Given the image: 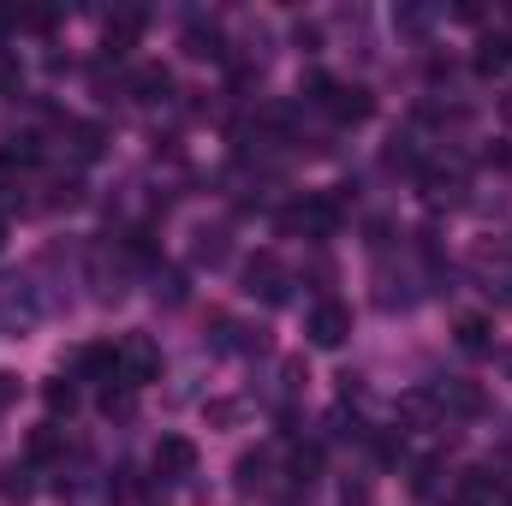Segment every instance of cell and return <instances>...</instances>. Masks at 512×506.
Instances as JSON below:
<instances>
[{
    "mask_svg": "<svg viewBox=\"0 0 512 506\" xmlns=\"http://www.w3.org/2000/svg\"><path fill=\"white\" fill-rule=\"evenodd\" d=\"M328 114L334 120H346V126H358V120H370L376 114V102H370V90H358V84H328Z\"/></svg>",
    "mask_w": 512,
    "mask_h": 506,
    "instance_id": "cell-5",
    "label": "cell"
},
{
    "mask_svg": "<svg viewBox=\"0 0 512 506\" xmlns=\"http://www.w3.org/2000/svg\"><path fill=\"white\" fill-rule=\"evenodd\" d=\"M286 227L304 233V239H328L340 227V203L334 197H304L298 209H286Z\"/></svg>",
    "mask_w": 512,
    "mask_h": 506,
    "instance_id": "cell-3",
    "label": "cell"
},
{
    "mask_svg": "<svg viewBox=\"0 0 512 506\" xmlns=\"http://www.w3.org/2000/svg\"><path fill=\"white\" fill-rule=\"evenodd\" d=\"M60 441H66V435H60L54 423H42V429L30 435V453H36V459H48V453H60Z\"/></svg>",
    "mask_w": 512,
    "mask_h": 506,
    "instance_id": "cell-19",
    "label": "cell"
},
{
    "mask_svg": "<svg viewBox=\"0 0 512 506\" xmlns=\"http://www.w3.org/2000/svg\"><path fill=\"white\" fill-rule=\"evenodd\" d=\"M48 411H66L72 417L78 411V387L72 381H48Z\"/></svg>",
    "mask_w": 512,
    "mask_h": 506,
    "instance_id": "cell-17",
    "label": "cell"
},
{
    "mask_svg": "<svg viewBox=\"0 0 512 506\" xmlns=\"http://www.w3.org/2000/svg\"><path fill=\"white\" fill-rule=\"evenodd\" d=\"M185 54L191 60H221V30L215 24H191L185 30Z\"/></svg>",
    "mask_w": 512,
    "mask_h": 506,
    "instance_id": "cell-9",
    "label": "cell"
},
{
    "mask_svg": "<svg viewBox=\"0 0 512 506\" xmlns=\"http://www.w3.org/2000/svg\"><path fill=\"white\" fill-rule=\"evenodd\" d=\"M0 245H6V215H0Z\"/></svg>",
    "mask_w": 512,
    "mask_h": 506,
    "instance_id": "cell-28",
    "label": "cell"
},
{
    "mask_svg": "<svg viewBox=\"0 0 512 506\" xmlns=\"http://www.w3.org/2000/svg\"><path fill=\"white\" fill-rule=\"evenodd\" d=\"M304 334H310V346L334 352V346H346V334H352V310H346V304H334V298H322V304L310 310Z\"/></svg>",
    "mask_w": 512,
    "mask_h": 506,
    "instance_id": "cell-2",
    "label": "cell"
},
{
    "mask_svg": "<svg viewBox=\"0 0 512 506\" xmlns=\"http://www.w3.org/2000/svg\"><path fill=\"white\" fill-rule=\"evenodd\" d=\"M102 411H108V417H131V393L126 387H120V393L108 387V393H102Z\"/></svg>",
    "mask_w": 512,
    "mask_h": 506,
    "instance_id": "cell-25",
    "label": "cell"
},
{
    "mask_svg": "<svg viewBox=\"0 0 512 506\" xmlns=\"http://www.w3.org/2000/svg\"><path fill=\"white\" fill-rule=\"evenodd\" d=\"M30 489H36L30 471H6V477H0V495H6V501H30Z\"/></svg>",
    "mask_w": 512,
    "mask_h": 506,
    "instance_id": "cell-22",
    "label": "cell"
},
{
    "mask_svg": "<svg viewBox=\"0 0 512 506\" xmlns=\"http://www.w3.org/2000/svg\"><path fill=\"white\" fill-rule=\"evenodd\" d=\"M191 471H197V441L161 435V447H155V477H191Z\"/></svg>",
    "mask_w": 512,
    "mask_h": 506,
    "instance_id": "cell-6",
    "label": "cell"
},
{
    "mask_svg": "<svg viewBox=\"0 0 512 506\" xmlns=\"http://www.w3.org/2000/svg\"><path fill=\"white\" fill-rule=\"evenodd\" d=\"M268 471H274V459H268V453L239 459V489H245V495H251V489H268Z\"/></svg>",
    "mask_w": 512,
    "mask_h": 506,
    "instance_id": "cell-13",
    "label": "cell"
},
{
    "mask_svg": "<svg viewBox=\"0 0 512 506\" xmlns=\"http://www.w3.org/2000/svg\"><path fill=\"white\" fill-rule=\"evenodd\" d=\"M489 495H501V483H495L489 471H471V477H465V501H471V506H489Z\"/></svg>",
    "mask_w": 512,
    "mask_h": 506,
    "instance_id": "cell-16",
    "label": "cell"
},
{
    "mask_svg": "<svg viewBox=\"0 0 512 506\" xmlns=\"http://www.w3.org/2000/svg\"><path fill=\"white\" fill-rule=\"evenodd\" d=\"M227 256V233H203L197 239V262H221Z\"/></svg>",
    "mask_w": 512,
    "mask_h": 506,
    "instance_id": "cell-23",
    "label": "cell"
},
{
    "mask_svg": "<svg viewBox=\"0 0 512 506\" xmlns=\"http://www.w3.org/2000/svg\"><path fill=\"white\" fill-rule=\"evenodd\" d=\"M459 346L465 352H483L489 346V322L483 316H459Z\"/></svg>",
    "mask_w": 512,
    "mask_h": 506,
    "instance_id": "cell-15",
    "label": "cell"
},
{
    "mask_svg": "<svg viewBox=\"0 0 512 506\" xmlns=\"http://www.w3.org/2000/svg\"><path fill=\"white\" fill-rule=\"evenodd\" d=\"M12 405H18V376L0 370V411H12Z\"/></svg>",
    "mask_w": 512,
    "mask_h": 506,
    "instance_id": "cell-26",
    "label": "cell"
},
{
    "mask_svg": "<svg viewBox=\"0 0 512 506\" xmlns=\"http://www.w3.org/2000/svg\"><path fill=\"white\" fill-rule=\"evenodd\" d=\"M66 143L78 161H96L102 155V126H84V120H66Z\"/></svg>",
    "mask_w": 512,
    "mask_h": 506,
    "instance_id": "cell-11",
    "label": "cell"
},
{
    "mask_svg": "<svg viewBox=\"0 0 512 506\" xmlns=\"http://www.w3.org/2000/svg\"><path fill=\"white\" fill-rule=\"evenodd\" d=\"M137 30H143V12H120V18H108V54H126L131 42H137Z\"/></svg>",
    "mask_w": 512,
    "mask_h": 506,
    "instance_id": "cell-12",
    "label": "cell"
},
{
    "mask_svg": "<svg viewBox=\"0 0 512 506\" xmlns=\"http://www.w3.org/2000/svg\"><path fill=\"white\" fill-rule=\"evenodd\" d=\"M316 471H322V453H316V447H298V459H292V477H298V483H316Z\"/></svg>",
    "mask_w": 512,
    "mask_h": 506,
    "instance_id": "cell-20",
    "label": "cell"
},
{
    "mask_svg": "<svg viewBox=\"0 0 512 506\" xmlns=\"http://www.w3.org/2000/svg\"><path fill=\"white\" fill-rule=\"evenodd\" d=\"M245 292H251V298H262V304H286V292H292V286H286V268H280V256H251V262H245Z\"/></svg>",
    "mask_w": 512,
    "mask_h": 506,
    "instance_id": "cell-4",
    "label": "cell"
},
{
    "mask_svg": "<svg viewBox=\"0 0 512 506\" xmlns=\"http://www.w3.org/2000/svg\"><path fill=\"white\" fill-rule=\"evenodd\" d=\"M155 298H161V304H179V298H185V280H179L173 268H161V274H155Z\"/></svg>",
    "mask_w": 512,
    "mask_h": 506,
    "instance_id": "cell-18",
    "label": "cell"
},
{
    "mask_svg": "<svg viewBox=\"0 0 512 506\" xmlns=\"http://www.w3.org/2000/svg\"><path fill=\"white\" fill-rule=\"evenodd\" d=\"M411 489H417V495H435V489H441V459H423L417 477H411Z\"/></svg>",
    "mask_w": 512,
    "mask_h": 506,
    "instance_id": "cell-21",
    "label": "cell"
},
{
    "mask_svg": "<svg viewBox=\"0 0 512 506\" xmlns=\"http://www.w3.org/2000/svg\"><path fill=\"white\" fill-rule=\"evenodd\" d=\"M6 24H18V18H12V12H0V30H6Z\"/></svg>",
    "mask_w": 512,
    "mask_h": 506,
    "instance_id": "cell-27",
    "label": "cell"
},
{
    "mask_svg": "<svg viewBox=\"0 0 512 506\" xmlns=\"http://www.w3.org/2000/svg\"><path fill=\"white\" fill-rule=\"evenodd\" d=\"M161 376V346L149 340V334H126L120 340V387H143V381Z\"/></svg>",
    "mask_w": 512,
    "mask_h": 506,
    "instance_id": "cell-1",
    "label": "cell"
},
{
    "mask_svg": "<svg viewBox=\"0 0 512 506\" xmlns=\"http://www.w3.org/2000/svg\"><path fill=\"white\" fill-rule=\"evenodd\" d=\"M78 370H84V376H120V346H84V352H78Z\"/></svg>",
    "mask_w": 512,
    "mask_h": 506,
    "instance_id": "cell-8",
    "label": "cell"
},
{
    "mask_svg": "<svg viewBox=\"0 0 512 506\" xmlns=\"http://www.w3.org/2000/svg\"><path fill=\"white\" fill-rule=\"evenodd\" d=\"M0 90H12V96L24 90V66H18L12 54H0Z\"/></svg>",
    "mask_w": 512,
    "mask_h": 506,
    "instance_id": "cell-24",
    "label": "cell"
},
{
    "mask_svg": "<svg viewBox=\"0 0 512 506\" xmlns=\"http://www.w3.org/2000/svg\"><path fill=\"white\" fill-rule=\"evenodd\" d=\"M435 399H441V411H465V417L483 411V387H471V381H447Z\"/></svg>",
    "mask_w": 512,
    "mask_h": 506,
    "instance_id": "cell-7",
    "label": "cell"
},
{
    "mask_svg": "<svg viewBox=\"0 0 512 506\" xmlns=\"http://www.w3.org/2000/svg\"><path fill=\"white\" fill-rule=\"evenodd\" d=\"M131 90H137V102H167V90H173V78H167L161 66H137V78H131Z\"/></svg>",
    "mask_w": 512,
    "mask_h": 506,
    "instance_id": "cell-10",
    "label": "cell"
},
{
    "mask_svg": "<svg viewBox=\"0 0 512 506\" xmlns=\"http://www.w3.org/2000/svg\"><path fill=\"white\" fill-rule=\"evenodd\" d=\"M507 66H512V42L507 36H489L483 54H477V72H507Z\"/></svg>",
    "mask_w": 512,
    "mask_h": 506,
    "instance_id": "cell-14",
    "label": "cell"
}]
</instances>
